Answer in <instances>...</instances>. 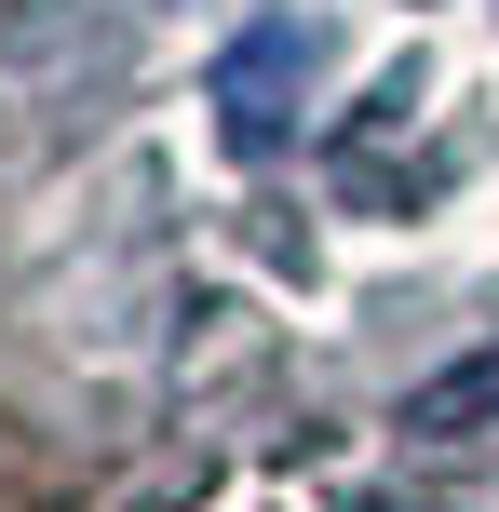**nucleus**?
Wrapping results in <instances>:
<instances>
[{
    "label": "nucleus",
    "instance_id": "obj_1",
    "mask_svg": "<svg viewBox=\"0 0 499 512\" xmlns=\"http://www.w3.org/2000/svg\"><path fill=\"white\" fill-rule=\"evenodd\" d=\"M297 68H311V41H297V27H257V41L216 68V95H230V135H243V149H270V135H284V108H270V95H284Z\"/></svg>",
    "mask_w": 499,
    "mask_h": 512
},
{
    "label": "nucleus",
    "instance_id": "obj_2",
    "mask_svg": "<svg viewBox=\"0 0 499 512\" xmlns=\"http://www.w3.org/2000/svg\"><path fill=\"white\" fill-rule=\"evenodd\" d=\"M473 405H499V351L473 364V378H446V391H419V405H405V418H419V432H459V418H473Z\"/></svg>",
    "mask_w": 499,
    "mask_h": 512
}]
</instances>
